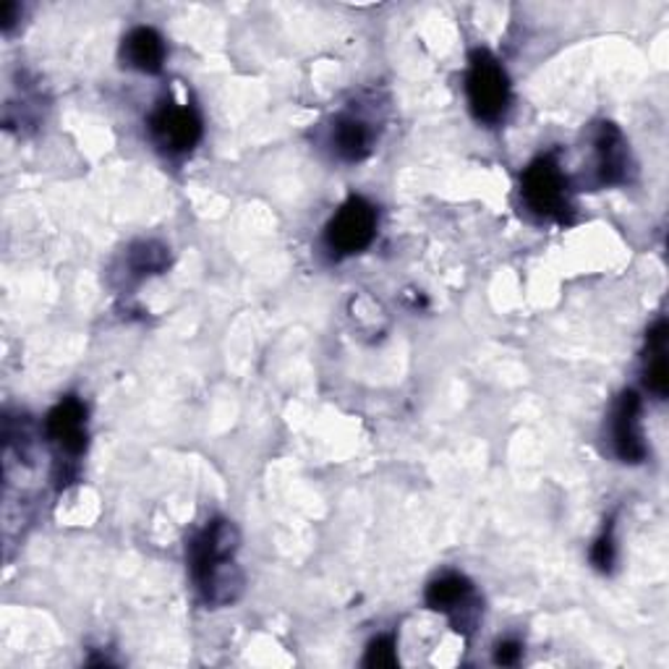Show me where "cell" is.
I'll list each match as a JSON object with an SVG mask.
<instances>
[{
    "label": "cell",
    "instance_id": "6da1fadb",
    "mask_svg": "<svg viewBox=\"0 0 669 669\" xmlns=\"http://www.w3.org/2000/svg\"><path fill=\"white\" fill-rule=\"evenodd\" d=\"M466 90H469L471 111L484 124H498L505 115L510 103V82L505 69L500 61L487 50H477L471 55L469 79H466Z\"/></svg>",
    "mask_w": 669,
    "mask_h": 669
},
{
    "label": "cell",
    "instance_id": "7a4b0ae2",
    "mask_svg": "<svg viewBox=\"0 0 669 669\" xmlns=\"http://www.w3.org/2000/svg\"><path fill=\"white\" fill-rule=\"evenodd\" d=\"M523 199L542 218L565 220L571 212L567 201V178L552 155L534 160L523 173Z\"/></svg>",
    "mask_w": 669,
    "mask_h": 669
},
{
    "label": "cell",
    "instance_id": "3957f363",
    "mask_svg": "<svg viewBox=\"0 0 669 669\" xmlns=\"http://www.w3.org/2000/svg\"><path fill=\"white\" fill-rule=\"evenodd\" d=\"M377 233V210L362 197H351L327 226V247L348 257L364 251Z\"/></svg>",
    "mask_w": 669,
    "mask_h": 669
},
{
    "label": "cell",
    "instance_id": "277c9868",
    "mask_svg": "<svg viewBox=\"0 0 669 669\" xmlns=\"http://www.w3.org/2000/svg\"><path fill=\"white\" fill-rule=\"evenodd\" d=\"M153 136L168 153H186L201 139V121L191 107L163 105L149 121Z\"/></svg>",
    "mask_w": 669,
    "mask_h": 669
},
{
    "label": "cell",
    "instance_id": "5b68a950",
    "mask_svg": "<svg viewBox=\"0 0 669 669\" xmlns=\"http://www.w3.org/2000/svg\"><path fill=\"white\" fill-rule=\"evenodd\" d=\"M48 437L66 456H82L86 448V408L76 398H63L48 416Z\"/></svg>",
    "mask_w": 669,
    "mask_h": 669
},
{
    "label": "cell",
    "instance_id": "8992f818",
    "mask_svg": "<svg viewBox=\"0 0 669 669\" xmlns=\"http://www.w3.org/2000/svg\"><path fill=\"white\" fill-rule=\"evenodd\" d=\"M615 450L625 463H641L646 458V440L641 429V400L636 393H625L615 411Z\"/></svg>",
    "mask_w": 669,
    "mask_h": 669
},
{
    "label": "cell",
    "instance_id": "52a82bcc",
    "mask_svg": "<svg viewBox=\"0 0 669 669\" xmlns=\"http://www.w3.org/2000/svg\"><path fill=\"white\" fill-rule=\"evenodd\" d=\"M197 584L205 594V599L210 604H233L243 592V573L228 560H215L212 565H207L205 571L194 575Z\"/></svg>",
    "mask_w": 669,
    "mask_h": 669
},
{
    "label": "cell",
    "instance_id": "ba28073f",
    "mask_svg": "<svg viewBox=\"0 0 669 669\" xmlns=\"http://www.w3.org/2000/svg\"><path fill=\"white\" fill-rule=\"evenodd\" d=\"M124 61L142 74H157L165 63V42L153 27H136L124 40Z\"/></svg>",
    "mask_w": 669,
    "mask_h": 669
},
{
    "label": "cell",
    "instance_id": "9c48e42d",
    "mask_svg": "<svg viewBox=\"0 0 669 669\" xmlns=\"http://www.w3.org/2000/svg\"><path fill=\"white\" fill-rule=\"evenodd\" d=\"M596 155H599V181L620 184L625 181V168H628V149H625L623 134L613 124L599 126L596 134Z\"/></svg>",
    "mask_w": 669,
    "mask_h": 669
},
{
    "label": "cell",
    "instance_id": "30bf717a",
    "mask_svg": "<svg viewBox=\"0 0 669 669\" xmlns=\"http://www.w3.org/2000/svg\"><path fill=\"white\" fill-rule=\"evenodd\" d=\"M471 594L473 588L463 575L448 573L427 588V604L431 609H437V613H460L469 604Z\"/></svg>",
    "mask_w": 669,
    "mask_h": 669
},
{
    "label": "cell",
    "instance_id": "8fae6325",
    "mask_svg": "<svg viewBox=\"0 0 669 669\" xmlns=\"http://www.w3.org/2000/svg\"><path fill=\"white\" fill-rule=\"evenodd\" d=\"M646 385L657 398H667L669 369H667V322H659L649 333L646 351Z\"/></svg>",
    "mask_w": 669,
    "mask_h": 669
},
{
    "label": "cell",
    "instance_id": "7c38bea8",
    "mask_svg": "<svg viewBox=\"0 0 669 669\" xmlns=\"http://www.w3.org/2000/svg\"><path fill=\"white\" fill-rule=\"evenodd\" d=\"M333 144H335V153L343 157V160L356 163L364 160L366 155H369V144H372V134L369 128H366L364 121L358 118H341L333 128Z\"/></svg>",
    "mask_w": 669,
    "mask_h": 669
},
{
    "label": "cell",
    "instance_id": "4fadbf2b",
    "mask_svg": "<svg viewBox=\"0 0 669 669\" xmlns=\"http://www.w3.org/2000/svg\"><path fill=\"white\" fill-rule=\"evenodd\" d=\"M128 262L139 275H153V272H163L168 268V249L160 247V243H139L128 254Z\"/></svg>",
    "mask_w": 669,
    "mask_h": 669
},
{
    "label": "cell",
    "instance_id": "5bb4252c",
    "mask_svg": "<svg viewBox=\"0 0 669 669\" xmlns=\"http://www.w3.org/2000/svg\"><path fill=\"white\" fill-rule=\"evenodd\" d=\"M366 667L374 669H387L398 665V651H395V638L393 636H383L377 638V641L369 644V649H366Z\"/></svg>",
    "mask_w": 669,
    "mask_h": 669
},
{
    "label": "cell",
    "instance_id": "9a60e30c",
    "mask_svg": "<svg viewBox=\"0 0 669 669\" xmlns=\"http://www.w3.org/2000/svg\"><path fill=\"white\" fill-rule=\"evenodd\" d=\"M592 563L599 567V571H613L615 565V536L613 529L604 531V534L596 539L594 550H592Z\"/></svg>",
    "mask_w": 669,
    "mask_h": 669
},
{
    "label": "cell",
    "instance_id": "2e32d148",
    "mask_svg": "<svg viewBox=\"0 0 669 669\" xmlns=\"http://www.w3.org/2000/svg\"><path fill=\"white\" fill-rule=\"evenodd\" d=\"M518 659H521V644H515V641H502L498 646V651H494V661L502 667L515 665Z\"/></svg>",
    "mask_w": 669,
    "mask_h": 669
},
{
    "label": "cell",
    "instance_id": "e0dca14e",
    "mask_svg": "<svg viewBox=\"0 0 669 669\" xmlns=\"http://www.w3.org/2000/svg\"><path fill=\"white\" fill-rule=\"evenodd\" d=\"M17 17H21V6L11 3V0L0 3V27H3V32H11V27L17 24Z\"/></svg>",
    "mask_w": 669,
    "mask_h": 669
}]
</instances>
